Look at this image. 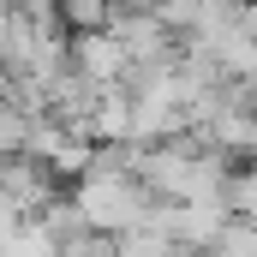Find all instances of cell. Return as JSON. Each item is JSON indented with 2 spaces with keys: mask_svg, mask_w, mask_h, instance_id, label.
<instances>
[{
  "mask_svg": "<svg viewBox=\"0 0 257 257\" xmlns=\"http://www.w3.org/2000/svg\"><path fill=\"white\" fill-rule=\"evenodd\" d=\"M0 203L24 221H36L42 209L60 203V174L42 162V156H6L0 162Z\"/></svg>",
  "mask_w": 257,
  "mask_h": 257,
  "instance_id": "cell-1",
  "label": "cell"
},
{
  "mask_svg": "<svg viewBox=\"0 0 257 257\" xmlns=\"http://www.w3.org/2000/svg\"><path fill=\"white\" fill-rule=\"evenodd\" d=\"M168 257H209V251H197V245H174Z\"/></svg>",
  "mask_w": 257,
  "mask_h": 257,
  "instance_id": "cell-8",
  "label": "cell"
},
{
  "mask_svg": "<svg viewBox=\"0 0 257 257\" xmlns=\"http://www.w3.org/2000/svg\"><path fill=\"white\" fill-rule=\"evenodd\" d=\"M72 72L90 78V84H102V90H114V84H126L132 54H126V42L114 30H78L72 36Z\"/></svg>",
  "mask_w": 257,
  "mask_h": 257,
  "instance_id": "cell-3",
  "label": "cell"
},
{
  "mask_svg": "<svg viewBox=\"0 0 257 257\" xmlns=\"http://www.w3.org/2000/svg\"><path fill=\"white\" fill-rule=\"evenodd\" d=\"M114 18V0H60V24L72 30H108Z\"/></svg>",
  "mask_w": 257,
  "mask_h": 257,
  "instance_id": "cell-6",
  "label": "cell"
},
{
  "mask_svg": "<svg viewBox=\"0 0 257 257\" xmlns=\"http://www.w3.org/2000/svg\"><path fill=\"white\" fill-rule=\"evenodd\" d=\"M245 102H251V108H257V78H251V84H245Z\"/></svg>",
  "mask_w": 257,
  "mask_h": 257,
  "instance_id": "cell-9",
  "label": "cell"
},
{
  "mask_svg": "<svg viewBox=\"0 0 257 257\" xmlns=\"http://www.w3.org/2000/svg\"><path fill=\"white\" fill-rule=\"evenodd\" d=\"M30 126H36V114H30L24 102L0 96V162H6V156H24V144H30Z\"/></svg>",
  "mask_w": 257,
  "mask_h": 257,
  "instance_id": "cell-4",
  "label": "cell"
},
{
  "mask_svg": "<svg viewBox=\"0 0 257 257\" xmlns=\"http://www.w3.org/2000/svg\"><path fill=\"white\" fill-rule=\"evenodd\" d=\"M227 221H233V203H162L156 209V227L174 245H197V251H209Z\"/></svg>",
  "mask_w": 257,
  "mask_h": 257,
  "instance_id": "cell-2",
  "label": "cell"
},
{
  "mask_svg": "<svg viewBox=\"0 0 257 257\" xmlns=\"http://www.w3.org/2000/svg\"><path fill=\"white\" fill-rule=\"evenodd\" d=\"M209 257H257V221L233 215V221L221 227V239L209 245Z\"/></svg>",
  "mask_w": 257,
  "mask_h": 257,
  "instance_id": "cell-5",
  "label": "cell"
},
{
  "mask_svg": "<svg viewBox=\"0 0 257 257\" xmlns=\"http://www.w3.org/2000/svg\"><path fill=\"white\" fill-rule=\"evenodd\" d=\"M227 203L245 215V221H257V168H245V174H233V192H227Z\"/></svg>",
  "mask_w": 257,
  "mask_h": 257,
  "instance_id": "cell-7",
  "label": "cell"
}]
</instances>
